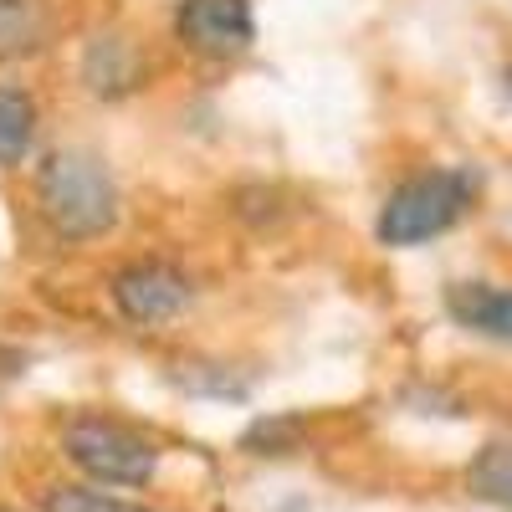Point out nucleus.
I'll use <instances>...</instances> for the list:
<instances>
[{
  "label": "nucleus",
  "mask_w": 512,
  "mask_h": 512,
  "mask_svg": "<svg viewBox=\"0 0 512 512\" xmlns=\"http://www.w3.org/2000/svg\"><path fill=\"white\" fill-rule=\"evenodd\" d=\"M41 216L67 241H93L118 221V185L108 164L88 149H52L41 159Z\"/></svg>",
  "instance_id": "obj_1"
},
{
  "label": "nucleus",
  "mask_w": 512,
  "mask_h": 512,
  "mask_svg": "<svg viewBox=\"0 0 512 512\" xmlns=\"http://www.w3.org/2000/svg\"><path fill=\"white\" fill-rule=\"evenodd\" d=\"M472 195H477V180L466 169H425V175H410L405 185L390 190L374 231L384 246H420L451 231L466 216Z\"/></svg>",
  "instance_id": "obj_2"
},
{
  "label": "nucleus",
  "mask_w": 512,
  "mask_h": 512,
  "mask_svg": "<svg viewBox=\"0 0 512 512\" xmlns=\"http://www.w3.org/2000/svg\"><path fill=\"white\" fill-rule=\"evenodd\" d=\"M62 456L82 477L108 482V487H149L159 472L154 441L108 415H72L62 425Z\"/></svg>",
  "instance_id": "obj_3"
},
{
  "label": "nucleus",
  "mask_w": 512,
  "mask_h": 512,
  "mask_svg": "<svg viewBox=\"0 0 512 512\" xmlns=\"http://www.w3.org/2000/svg\"><path fill=\"white\" fill-rule=\"evenodd\" d=\"M175 31L195 57H241L256 41V16L251 0H180L175 11Z\"/></svg>",
  "instance_id": "obj_4"
},
{
  "label": "nucleus",
  "mask_w": 512,
  "mask_h": 512,
  "mask_svg": "<svg viewBox=\"0 0 512 512\" xmlns=\"http://www.w3.org/2000/svg\"><path fill=\"white\" fill-rule=\"evenodd\" d=\"M190 277L169 262H134L113 277V308L128 318V323H169L190 308Z\"/></svg>",
  "instance_id": "obj_5"
},
{
  "label": "nucleus",
  "mask_w": 512,
  "mask_h": 512,
  "mask_svg": "<svg viewBox=\"0 0 512 512\" xmlns=\"http://www.w3.org/2000/svg\"><path fill=\"white\" fill-rule=\"evenodd\" d=\"M446 313L461 328L512 344V292L507 287H492V282H451L446 287Z\"/></svg>",
  "instance_id": "obj_6"
},
{
  "label": "nucleus",
  "mask_w": 512,
  "mask_h": 512,
  "mask_svg": "<svg viewBox=\"0 0 512 512\" xmlns=\"http://www.w3.org/2000/svg\"><path fill=\"white\" fill-rule=\"evenodd\" d=\"M82 72H88L93 93L123 98V93H134L144 82V52L128 36H98L88 47V57H82Z\"/></svg>",
  "instance_id": "obj_7"
},
{
  "label": "nucleus",
  "mask_w": 512,
  "mask_h": 512,
  "mask_svg": "<svg viewBox=\"0 0 512 512\" xmlns=\"http://www.w3.org/2000/svg\"><path fill=\"white\" fill-rule=\"evenodd\" d=\"M52 26V0H0V62H21L52 47Z\"/></svg>",
  "instance_id": "obj_8"
},
{
  "label": "nucleus",
  "mask_w": 512,
  "mask_h": 512,
  "mask_svg": "<svg viewBox=\"0 0 512 512\" xmlns=\"http://www.w3.org/2000/svg\"><path fill=\"white\" fill-rule=\"evenodd\" d=\"M36 139V103L26 88H11V82H0V164H21L26 149Z\"/></svg>",
  "instance_id": "obj_9"
},
{
  "label": "nucleus",
  "mask_w": 512,
  "mask_h": 512,
  "mask_svg": "<svg viewBox=\"0 0 512 512\" xmlns=\"http://www.w3.org/2000/svg\"><path fill=\"white\" fill-rule=\"evenodd\" d=\"M466 487H472L482 502H497V507H512V436L502 441H487L466 472Z\"/></svg>",
  "instance_id": "obj_10"
},
{
  "label": "nucleus",
  "mask_w": 512,
  "mask_h": 512,
  "mask_svg": "<svg viewBox=\"0 0 512 512\" xmlns=\"http://www.w3.org/2000/svg\"><path fill=\"white\" fill-rule=\"evenodd\" d=\"M297 441H303V420L297 415H262L241 431V446L256 456H287Z\"/></svg>",
  "instance_id": "obj_11"
},
{
  "label": "nucleus",
  "mask_w": 512,
  "mask_h": 512,
  "mask_svg": "<svg viewBox=\"0 0 512 512\" xmlns=\"http://www.w3.org/2000/svg\"><path fill=\"white\" fill-rule=\"evenodd\" d=\"M41 512H154V507L103 497V492H88V487H52L47 497H41Z\"/></svg>",
  "instance_id": "obj_12"
},
{
  "label": "nucleus",
  "mask_w": 512,
  "mask_h": 512,
  "mask_svg": "<svg viewBox=\"0 0 512 512\" xmlns=\"http://www.w3.org/2000/svg\"><path fill=\"white\" fill-rule=\"evenodd\" d=\"M502 88H507V98H512V67L502 72Z\"/></svg>",
  "instance_id": "obj_13"
},
{
  "label": "nucleus",
  "mask_w": 512,
  "mask_h": 512,
  "mask_svg": "<svg viewBox=\"0 0 512 512\" xmlns=\"http://www.w3.org/2000/svg\"><path fill=\"white\" fill-rule=\"evenodd\" d=\"M0 512H16V507H0Z\"/></svg>",
  "instance_id": "obj_14"
}]
</instances>
